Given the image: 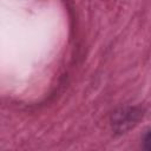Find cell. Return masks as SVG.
Here are the masks:
<instances>
[{
  "instance_id": "7a4b0ae2",
  "label": "cell",
  "mask_w": 151,
  "mask_h": 151,
  "mask_svg": "<svg viewBox=\"0 0 151 151\" xmlns=\"http://www.w3.org/2000/svg\"><path fill=\"white\" fill-rule=\"evenodd\" d=\"M142 150L143 151H151V129L147 130L142 139Z\"/></svg>"
},
{
  "instance_id": "6da1fadb",
  "label": "cell",
  "mask_w": 151,
  "mask_h": 151,
  "mask_svg": "<svg viewBox=\"0 0 151 151\" xmlns=\"http://www.w3.org/2000/svg\"><path fill=\"white\" fill-rule=\"evenodd\" d=\"M142 117H143V111L139 106L123 107L116 111L112 116L113 130L117 131L118 133H124L125 131L133 127V125L138 124Z\"/></svg>"
}]
</instances>
